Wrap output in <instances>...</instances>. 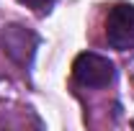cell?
<instances>
[{"label": "cell", "mask_w": 134, "mask_h": 131, "mask_svg": "<svg viewBox=\"0 0 134 131\" xmlns=\"http://www.w3.org/2000/svg\"><path fill=\"white\" fill-rule=\"evenodd\" d=\"M106 41L116 51L134 49V5L116 3L106 16Z\"/></svg>", "instance_id": "obj_2"}, {"label": "cell", "mask_w": 134, "mask_h": 131, "mask_svg": "<svg viewBox=\"0 0 134 131\" xmlns=\"http://www.w3.org/2000/svg\"><path fill=\"white\" fill-rule=\"evenodd\" d=\"M72 77L83 87H108L116 80V67L108 57L96 51H83L72 62Z\"/></svg>", "instance_id": "obj_1"}, {"label": "cell", "mask_w": 134, "mask_h": 131, "mask_svg": "<svg viewBox=\"0 0 134 131\" xmlns=\"http://www.w3.org/2000/svg\"><path fill=\"white\" fill-rule=\"evenodd\" d=\"M18 3L26 5V8H31V10H36V13H47V10H52V5L57 0H18Z\"/></svg>", "instance_id": "obj_4"}, {"label": "cell", "mask_w": 134, "mask_h": 131, "mask_svg": "<svg viewBox=\"0 0 134 131\" xmlns=\"http://www.w3.org/2000/svg\"><path fill=\"white\" fill-rule=\"evenodd\" d=\"M0 41H3L5 54H8L16 64H21V67H26L29 62H31L34 51H36V44H39L36 33L29 31V28H23V26H18V23L5 26L3 33H0Z\"/></svg>", "instance_id": "obj_3"}]
</instances>
